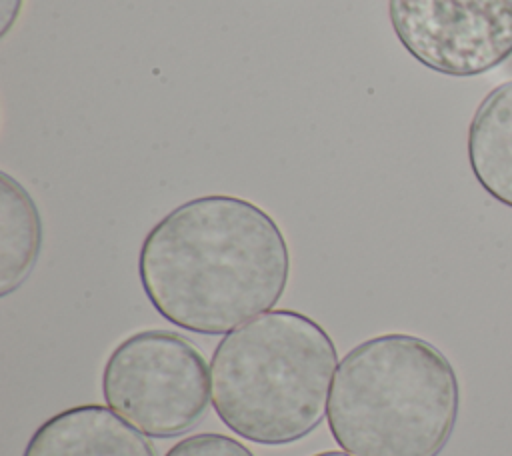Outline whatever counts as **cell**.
Instances as JSON below:
<instances>
[{
  "mask_svg": "<svg viewBox=\"0 0 512 456\" xmlns=\"http://www.w3.org/2000/svg\"><path fill=\"white\" fill-rule=\"evenodd\" d=\"M392 30L422 66L454 78L512 56V0H388Z\"/></svg>",
  "mask_w": 512,
  "mask_h": 456,
  "instance_id": "5b68a950",
  "label": "cell"
},
{
  "mask_svg": "<svg viewBox=\"0 0 512 456\" xmlns=\"http://www.w3.org/2000/svg\"><path fill=\"white\" fill-rule=\"evenodd\" d=\"M42 246V220L34 198L8 172H0V296L24 284Z\"/></svg>",
  "mask_w": 512,
  "mask_h": 456,
  "instance_id": "ba28073f",
  "label": "cell"
},
{
  "mask_svg": "<svg viewBox=\"0 0 512 456\" xmlns=\"http://www.w3.org/2000/svg\"><path fill=\"white\" fill-rule=\"evenodd\" d=\"M312 456H352V454L340 452V450H326V452H318V454H312Z\"/></svg>",
  "mask_w": 512,
  "mask_h": 456,
  "instance_id": "30bf717a",
  "label": "cell"
},
{
  "mask_svg": "<svg viewBox=\"0 0 512 456\" xmlns=\"http://www.w3.org/2000/svg\"><path fill=\"white\" fill-rule=\"evenodd\" d=\"M138 274L164 320L218 336L276 306L288 286L290 250L266 210L238 196L208 194L150 228Z\"/></svg>",
  "mask_w": 512,
  "mask_h": 456,
  "instance_id": "6da1fadb",
  "label": "cell"
},
{
  "mask_svg": "<svg viewBox=\"0 0 512 456\" xmlns=\"http://www.w3.org/2000/svg\"><path fill=\"white\" fill-rule=\"evenodd\" d=\"M164 456H254L242 442L218 434L202 432L178 440Z\"/></svg>",
  "mask_w": 512,
  "mask_h": 456,
  "instance_id": "9c48e42d",
  "label": "cell"
},
{
  "mask_svg": "<svg viewBox=\"0 0 512 456\" xmlns=\"http://www.w3.org/2000/svg\"><path fill=\"white\" fill-rule=\"evenodd\" d=\"M338 352L310 316L276 308L230 330L210 360L214 412L236 436L280 446L326 416Z\"/></svg>",
  "mask_w": 512,
  "mask_h": 456,
  "instance_id": "3957f363",
  "label": "cell"
},
{
  "mask_svg": "<svg viewBox=\"0 0 512 456\" xmlns=\"http://www.w3.org/2000/svg\"><path fill=\"white\" fill-rule=\"evenodd\" d=\"M108 408L152 438L192 430L206 414L210 376L192 342L170 330H142L124 338L102 370Z\"/></svg>",
  "mask_w": 512,
  "mask_h": 456,
  "instance_id": "277c9868",
  "label": "cell"
},
{
  "mask_svg": "<svg viewBox=\"0 0 512 456\" xmlns=\"http://www.w3.org/2000/svg\"><path fill=\"white\" fill-rule=\"evenodd\" d=\"M460 410V382L434 344L380 334L338 362L326 422L352 456H438Z\"/></svg>",
  "mask_w": 512,
  "mask_h": 456,
  "instance_id": "7a4b0ae2",
  "label": "cell"
},
{
  "mask_svg": "<svg viewBox=\"0 0 512 456\" xmlns=\"http://www.w3.org/2000/svg\"><path fill=\"white\" fill-rule=\"evenodd\" d=\"M22 456H156V450L112 408L80 404L42 422Z\"/></svg>",
  "mask_w": 512,
  "mask_h": 456,
  "instance_id": "8992f818",
  "label": "cell"
},
{
  "mask_svg": "<svg viewBox=\"0 0 512 456\" xmlns=\"http://www.w3.org/2000/svg\"><path fill=\"white\" fill-rule=\"evenodd\" d=\"M468 162L482 190L512 208V80L478 104L468 126Z\"/></svg>",
  "mask_w": 512,
  "mask_h": 456,
  "instance_id": "52a82bcc",
  "label": "cell"
}]
</instances>
